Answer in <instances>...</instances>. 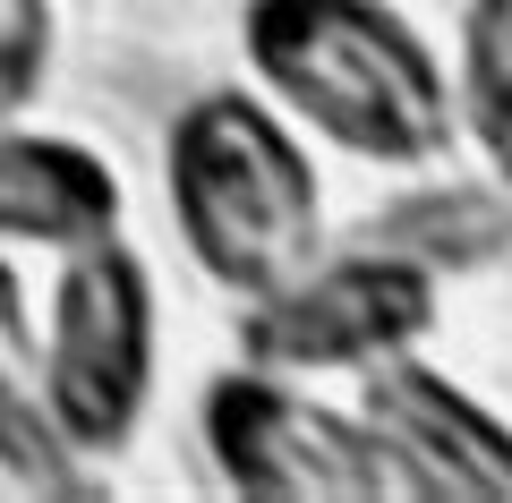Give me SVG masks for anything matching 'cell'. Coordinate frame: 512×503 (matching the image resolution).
<instances>
[{"mask_svg":"<svg viewBox=\"0 0 512 503\" xmlns=\"http://www.w3.org/2000/svg\"><path fill=\"white\" fill-rule=\"evenodd\" d=\"M52 52H60V18L52 0H0V120L26 111L52 77Z\"/></svg>","mask_w":512,"mask_h":503,"instance_id":"11","label":"cell"},{"mask_svg":"<svg viewBox=\"0 0 512 503\" xmlns=\"http://www.w3.org/2000/svg\"><path fill=\"white\" fill-rule=\"evenodd\" d=\"M239 52L256 94L350 162L427 171L461 137L453 69L393 0H248Z\"/></svg>","mask_w":512,"mask_h":503,"instance_id":"1","label":"cell"},{"mask_svg":"<svg viewBox=\"0 0 512 503\" xmlns=\"http://www.w3.org/2000/svg\"><path fill=\"white\" fill-rule=\"evenodd\" d=\"M461 128L478 137L487 171L512 188V0H461V69H453Z\"/></svg>","mask_w":512,"mask_h":503,"instance_id":"10","label":"cell"},{"mask_svg":"<svg viewBox=\"0 0 512 503\" xmlns=\"http://www.w3.org/2000/svg\"><path fill=\"white\" fill-rule=\"evenodd\" d=\"M163 197L180 248L231 299L291 282L325 256V180L299 120L256 86H205L163 128Z\"/></svg>","mask_w":512,"mask_h":503,"instance_id":"2","label":"cell"},{"mask_svg":"<svg viewBox=\"0 0 512 503\" xmlns=\"http://www.w3.org/2000/svg\"><path fill=\"white\" fill-rule=\"evenodd\" d=\"M197 435L214 478L248 503H410L367 418L316 401L282 367H222L197 393Z\"/></svg>","mask_w":512,"mask_h":503,"instance_id":"4","label":"cell"},{"mask_svg":"<svg viewBox=\"0 0 512 503\" xmlns=\"http://www.w3.org/2000/svg\"><path fill=\"white\" fill-rule=\"evenodd\" d=\"M359 418L402 469L410 503H512V427L444 367L410 350L359 367Z\"/></svg>","mask_w":512,"mask_h":503,"instance_id":"6","label":"cell"},{"mask_svg":"<svg viewBox=\"0 0 512 503\" xmlns=\"http://www.w3.org/2000/svg\"><path fill=\"white\" fill-rule=\"evenodd\" d=\"M350 239H359V248H384V256H410L419 273L453 282V273H478V265H504L512 256V188L504 180L410 188V197L376 205Z\"/></svg>","mask_w":512,"mask_h":503,"instance_id":"9","label":"cell"},{"mask_svg":"<svg viewBox=\"0 0 512 503\" xmlns=\"http://www.w3.org/2000/svg\"><path fill=\"white\" fill-rule=\"evenodd\" d=\"M120 231V171L86 137L26 128L18 111L0 120V248H86Z\"/></svg>","mask_w":512,"mask_h":503,"instance_id":"7","label":"cell"},{"mask_svg":"<svg viewBox=\"0 0 512 503\" xmlns=\"http://www.w3.org/2000/svg\"><path fill=\"white\" fill-rule=\"evenodd\" d=\"M436 307H444L436 273L342 239L291 282L239 299V359L282 367V376H359L393 350H419L436 333Z\"/></svg>","mask_w":512,"mask_h":503,"instance_id":"5","label":"cell"},{"mask_svg":"<svg viewBox=\"0 0 512 503\" xmlns=\"http://www.w3.org/2000/svg\"><path fill=\"white\" fill-rule=\"evenodd\" d=\"M154 359H163V299L154 265L120 231L60 256L43 299V384L77 461H120L146 427Z\"/></svg>","mask_w":512,"mask_h":503,"instance_id":"3","label":"cell"},{"mask_svg":"<svg viewBox=\"0 0 512 503\" xmlns=\"http://www.w3.org/2000/svg\"><path fill=\"white\" fill-rule=\"evenodd\" d=\"M0 478L26 486V495H60V503L94 495V461H77V444L52 418L35 290H26L9 248H0Z\"/></svg>","mask_w":512,"mask_h":503,"instance_id":"8","label":"cell"}]
</instances>
